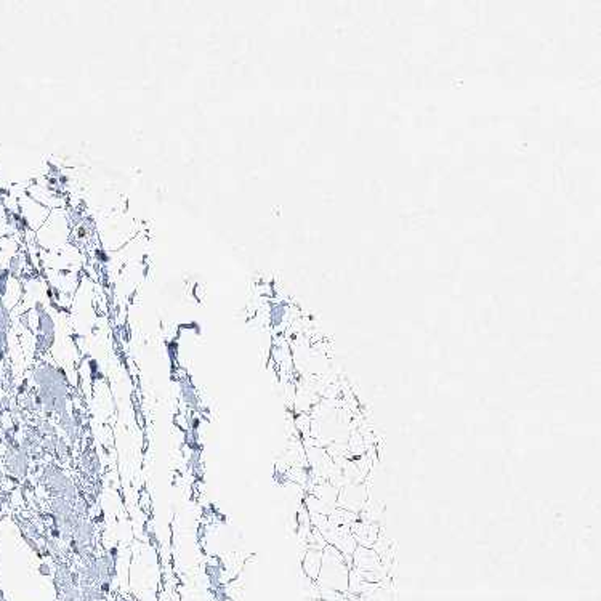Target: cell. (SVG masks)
Masks as SVG:
<instances>
[{"label":"cell","instance_id":"obj_1","mask_svg":"<svg viewBox=\"0 0 601 601\" xmlns=\"http://www.w3.org/2000/svg\"><path fill=\"white\" fill-rule=\"evenodd\" d=\"M350 529H351L354 541H356L358 546H361V547L372 548V546L376 543V541L380 536V529L376 523H366V521L358 520V521L353 523Z\"/></svg>","mask_w":601,"mask_h":601}]
</instances>
